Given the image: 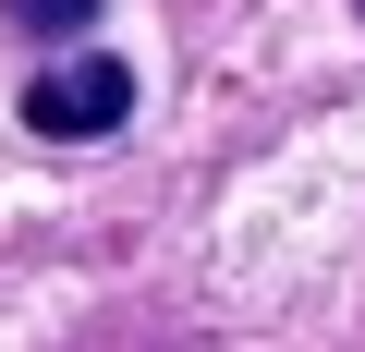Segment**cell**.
I'll use <instances>...</instances> for the list:
<instances>
[{
  "instance_id": "1",
  "label": "cell",
  "mask_w": 365,
  "mask_h": 352,
  "mask_svg": "<svg viewBox=\"0 0 365 352\" xmlns=\"http://www.w3.org/2000/svg\"><path fill=\"white\" fill-rule=\"evenodd\" d=\"M122 122H134V61H122V49H73V61H37V73H25V134L98 146V134H122Z\"/></svg>"
},
{
  "instance_id": "2",
  "label": "cell",
  "mask_w": 365,
  "mask_h": 352,
  "mask_svg": "<svg viewBox=\"0 0 365 352\" xmlns=\"http://www.w3.org/2000/svg\"><path fill=\"white\" fill-rule=\"evenodd\" d=\"M0 13H13V37H37L49 61H73V49H98L86 25H98V0H0Z\"/></svg>"
}]
</instances>
